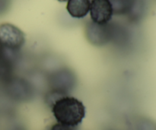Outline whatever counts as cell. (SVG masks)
I'll return each instance as SVG.
<instances>
[{"label": "cell", "mask_w": 156, "mask_h": 130, "mask_svg": "<svg viewBox=\"0 0 156 130\" xmlns=\"http://www.w3.org/2000/svg\"><path fill=\"white\" fill-rule=\"evenodd\" d=\"M90 5V0H68L66 10L73 18H82L89 12Z\"/></svg>", "instance_id": "52a82bcc"}, {"label": "cell", "mask_w": 156, "mask_h": 130, "mask_svg": "<svg viewBox=\"0 0 156 130\" xmlns=\"http://www.w3.org/2000/svg\"><path fill=\"white\" fill-rule=\"evenodd\" d=\"M8 92L16 99L27 98L30 94V88L28 83L19 79H12L6 81Z\"/></svg>", "instance_id": "8992f818"}, {"label": "cell", "mask_w": 156, "mask_h": 130, "mask_svg": "<svg viewBox=\"0 0 156 130\" xmlns=\"http://www.w3.org/2000/svg\"><path fill=\"white\" fill-rule=\"evenodd\" d=\"M50 130H76V128L57 123L56 124L53 125Z\"/></svg>", "instance_id": "ba28073f"}, {"label": "cell", "mask_w": 156, "mask_h": 130, "mask_svg": "<svg viewBox=\"0 0 156 130\" xmlns=\"http://www.w3.org/2000/svg\"><path fill=\"white\" fill-rule=\"evenodd\" d=\"M57 1L60 2H66V1H68V0H57Z\"/></svg>", "instance_id": "8fae6325"}, {"label": "cell", "mask_w": 156, "mask_h": 130, "mask_svg": "<svg viewBox=\"0 0 156 130\" xmlns=\"http://www.w3.org/2000/svg\"><path fill=\"white\" fill-rule=\"evenodd\" d=\"M52 113L57 123L76 128L85 116V107L79 99L61 96L52 104Z\"/></svg>", "instance_id": "6da1fadb"}, {"label": "cell", "mask_w": 156, "mask_h": 130, "mask_svg": "<svg viewBox=\"0 0 156 130\" xmlns=\"http://www.w3.org/2000/svg\"><path fill=\"white\" fill-rule=\"evenodd\" d=\"M50 86L53 92L64 95L76 86V76L69 69H63L55 72L50 78Z\"/></svg>", "instance_id": "3957f363"}, {"label": "cell", "mask_w": 156, "mask_h": 130, "mask_svg": "<svg viewBox=\"0 0 156 130\" xmlns=\"http://www.w3.org/2000/svg\"><path fill=\"white\" fill-rule=\"evenodd\" d=\"M114 14L110 0H91L90 16L91 21L98 24H106L111 21Z\"/></svg>", "instance_id": "277c9868"}, {"label": "cell", "mask_w": 156, "mask_h": 130, "mask_svg": "<svg viewBox=\"0 0 156 130\" xmlns=\"http://www.w3.org/2000/svg\"><path fill=\"white\" fill-rule=\"evenodd\" d=\"M9 6V0H0V15L7 11Z\"/></svg>", "instance_id": "9c48e42d"}, {"label": "cell", "mask_w": 156, "mask_h": 130, "mask_svg": "<svg viewBox=\"0 0 156 130\" xmlns=\"http://www.w3.org/2000/svg\"><path fill=\"white\" fill-rule=\"evenodd\" d=\"M85 36L88 42L99 47L105 45L109 42L111 33L108 24H98L91 21L85 27Z\"/></svg>", "instance_id": "5b68a950"}, {"label": "cell", "mask_w": 156, "mask_h": 130, "mask_svg": "<svg viewBox=\"0 0 156 130\" xmlns=\"http://www.w3.org/2000/svg\"><path fill=\"white\" fill-rule=\"evenodd\" d=\"M0 42L4 48L18 52L25 43V36L14 24L3 23L0 24Z\"/></svg>", "instance_id": "7a4b0ae2"}, {"label": "cell", "mask_w": 156, "mask_h": 130, "mask_svg": "<svg viewBox=\"0 0 156 130\" xmlns=\"http://www.w3.org/2000/svg\"><path fill=\"white\" fill-rule=\"evenodd\" d=\"M4 52H5V48L2 46V44L0 42V60L2 59L3 56H4Z\"/></svg>", "instance_id": "30bf717a"}]
</instances>
